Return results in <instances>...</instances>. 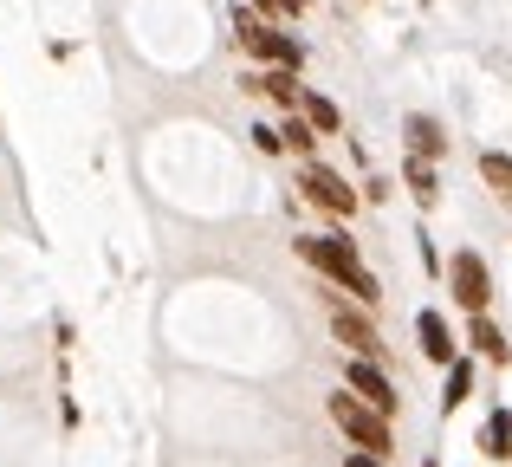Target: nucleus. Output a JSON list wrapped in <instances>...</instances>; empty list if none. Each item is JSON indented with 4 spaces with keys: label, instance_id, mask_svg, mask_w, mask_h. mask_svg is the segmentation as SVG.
Returning <instances> with one entry per match:
<instances>
[{
    "label": "nucleus",
    "instance_id": "obj_1",
    "mask_svg": "<svg viewBox=\"0 0 512 467\" xmlns=\"http://www.w3.org/2000/svg\"><path fill=\"white\" fill-rule=\"evenodd\" d=\"M299 260L312 266V273H325V286H338L344 299L363 305V312L383 305V286H376V273L363 266L357 240H344V234H299Z\"/></svg>",
    "mask_w": 512,
    "mask_h": 467
},
{
    "label": "nucleus",
    "instance_id": "obj_7",
    "mask_svg": "<svg viewBox=\"0 0 512 467\" xmlns=\"http://www.w3.org/2000/svg\"><path fill=\"white\" fill-rule=\"evenodd\" d=\"M344 390H350V396H363L376 416H396V409H402L396 377H389L383 364H363V357H350V364H344Z\"/></svg>",
    "mask_w": 512,
    "mask_h": 467
},
{
    "label": "nucleus",
    "instance_id": "obj_8",
    "mask_svg": "<svg viewBox=\"0 0 512 467\" xmlns=\"http://www.w3.org/2000/svg\"><path fill=\"white\" fill-rule=\"evenodd\" d=\"M415 344H422V357L435 370L461 364V344H454V331H448V318H441V312H415Z\"/></svg>",
    "mask_w": 512,
    "mask_h": 467
},
{
    "label": "nucleus",
    "instance_id": "obj_11",
    "mask_svg": "<svg viewBox=\"0 0 512 467\" xmlns=\"http://www.w3.org/2000/svg\"><path fill=\"white\" fill-rule=\"evenodd\" d=\"M247 91H266V98L279 104V111H299V98H305V85H299V72H260V78H247Z\"/></svg>",
    "mask_w": 512,
    "mask_h": 467
},
{
    "label": "nucleus",
    "instance_id": "obj_18",
    "mask_svg": "<svg viewBox=\"0 0 512 467\" xmlns=\"http://www.w3.org/2000/svg\"><path fill=\"white\" fill-rule=\"evenodd\" d=\"M253 143H260V150H266V156H279V150H286V137H279V130H273V124H253Z\"/></svg>",
    "mask_w": 512,
    "mask_h": 467
},
{
    "label": "nucleus",
    "instance_id": "obj_12",
    "mask_svg": "<svg viewBox=\"0 0 512 467\" xmlns=\"http://www.w3.org/2000/svg\"><path fill=\"white\" fill-rule=\"evenodd\" d=\"M402 182H409V195L422 208L441 202V176H435V163H422V156H409V163H402Z\"/></svg>",
    "mask_w": 512,
    "mask_h": 467
},
{
    "label": "nucleus",
    "instance_id": "obj_20",
    "mask_svg": "<svg viewBox=\"0 0 512 467\" xmlns=\"http://www.w3.org/2000/svg\"><path fill=\"white\" fill-rule=\"evenodd\" d=\"M344 467H389V461H376V455H357V448H350V455H344Z\"/></svg>",
    "mask_w": 512,
    "mask_h": 467
},
{
    "label": "nucleus",
    "instance_id": "obj_19",
    "mask_svg": "<svg viewBox=\"0 0 512 467\" xmlns=\"http://www.w3.org/2000/svg\"><path fill=\"white\" fill-rule=\"evenodd\" d=\"M363 202H389V176H370V182H363Z\"/></svg>",
    "mask_w": 512,
    "mask_h": 467
},
{
    "label": "nucleus",
    "instance_id": "obj_10",
    "mask_svg": "<svg viewBox=\"0 0 512 467\" xmlns=\"http://www.w3.org/2000/svg\"><path fill=\"white\" fill-rule=\"evenodd\" d=\"M467 344H474V357H487V364H512V344L493 318H467Z\"/></svg>",
    "mask_w": 512,
    "mask_h": 467
},
{
    "label": "nucleus",
    "instance_id": "obj_2",
    "mask_svg": "<svg viewBox=\"0 0 512 467\" xmlns=\"http://www.w3.org/2000/svg\"><path fill=\"white\" fill-rule=\"evenodd\" d=\"M325 409H331L338 435H344L350 448H357V455H376V461H389V448H396V429H389V416H376V409L363 403V396H350V390H338Z\"/></svg>",
    "mask_w": 512,
    "mask_h": 467
},
{
    "label": "nucleus",
    "instance_id": "obj_13",
    "mask_svg": "<svg viewBox=\"0 0 512 467\" xmlns=\"http://www.w3.org/2000/svg\"><path fill=\"white\" fill-rule=\"evenodd\" d=\"M299 117H305V124L318 130V137H338V130H344L338 104H331V98H318V91H305V98H299Z\"/></svg>",
    "mask_w": 512,
    "mask_h": 467
},
{
    "label": "nucleus",
    "instance_id": "obj_15",
    "mask_svg": "<svg viewBox=\"0 0 512 467\" xmlns=\"http://www.w3.org/2000/svg\"><path fill=\"white\" fill-rule=\"evenodd\" d=\"M480 448H487L493 461H512V409H493L487 429H480Z\"/></svg>",
    "mask_w": 512,
    "mask_h": 467
},
{
    "label": "nucleus",
    "instance_id": "obj_9",
    "mask_svg": "<svg viewBox=\"0 0 512 467\" xmlns=\"http://www.w3.org/2000/svg\"><path fill=\"white\" fill-rule=\"evenodd\" d=\"M402 137H409V156H422V163H441V156H448V130H441L428 111L402 117Z\"/></svg>",
    "mask_w": 512,
    "mask_h": 467
},
{
    "label": "nucleus",
    "instance_id": "obj_3",
    "mask_svg": "<svg viewBox=\"0 0 512 467\" xmlns=\"http://www.w3.org/2000/svg\"><path fill=\"white\" fill-rule=\"evenodd\" d=\"M234 33H240V52H247V59H260V65H273V72H299V65H305V46H299V39L279 33V26L260 20V13H240Z\"/></svg>",
    "mask_w": 512,
    "mask_h": 467
},
{
    "label": "nucleus",
    "instance_id": "obj_5",
    "mask_svg": "<svg viewBox=\"0 0 512 467\" xmlns=\"http://www.w3.org/2000/svg\"><path fill=\"white\" fill-rule=\"evenodd\" d=\"M448 299L461 305L467 318H487V305H493V273H487V260H480L474 247H461L448 260Z\"/></svg>",
    "mask_w": 512,
    "mask_h": 467
},
{
    "label": "nucleus",
    "instance_id": "obj_6",
    "mask_svg": "<svg viewBox=\"0 0 512 467\" xmlns=\"http://www.w3.org/2000/svg\"><path fill=\"white\" fill-rule=\"evenodd\" d=\"M299 189H305V202H312V208H325V215H338V221H350V215H357V202H363L338 169H325V163H305L299 169Z\"/></svg>",
    "mask_w": 512,
    "mask_h": 467
},
{
    "label": "nucleus",
    "instance_id": "obj_21",
    "mask_svg": "<svg viewBox=\"0 0 512 467\" xmlns=\"http://www.w3.org/2000/svg\"><path fill=\"white\" fill-rule=\"evenodd\" d=\"M253 7H260V13H286V0H253Z\"/></svg>",
    "mask_w": 512,
    "mask_h": 467
},
{
    "label": "nucleus",
    "instance_id": "obj_14",
    "mask_svg": "<svg viewBox=\"0 0 512 467\" xmlns=\"http://www.w3.org/2000/svg\"><path fill=\"white\" fill-rule=\"evenodd\" d=\"M480 182H487L500 202H512V156L506 150H480Z\"/></svg>",
    "mask_w": 512,
    "mask_h": 467
},
{
    "label": "nucleus",
    "instance_id": "obj_4",
    "mask_svg": "<svg viewBox=\"0 0 512 467\" xmlns=\"http://www.w3.org/2000/svg\"><path fill=\"white\" fill-rule=\"evenodd\" d=\"M325 299H331V338H338V344H344L350 357H363V364H383V338H376L370 312H363L357 299H344L338 286H331Z\"/></svg>",
    "mask_w": 512,
    "mask_h": 467
},
{
    "label": "nucleus",
    "instance_id": "obj_17",
    "mask_svg": "<svg viewBox=\"0 0 512 467\" xmlns=\"http://www.w3.org/2000/svg\"><path fill=\"white\" fill-rule=\"evenodd\" d=\"M279 137H286V150H299V156H305V163H312V150H318V130H312V124H305V117H299V111H292V117H286V124H279Z\"/></svg>",
    "mask_w": 512,
    "mask_h": 467
},
{
    "label": "nucleus",
    "instance_id": "obj_16",
    "mask_svg": "<svg viewBox=\"0 0 512 467\" xmlns=\"http://www.w3.org/2000/svg\"><path fill=\"white\" fill-rule=\"evenodd\" d=\"M467 396H474V357H461V364L448 370V390H441V409H461Z\"/></svg>",
    "mask_w": 512,
    "mask_h": 467
},
{
    "label": "nucleus",
    "instance_id": "obj_22",
    "mask_svg": "<svg viewBox=\"0 0 512 467\" xmlns=\"http://www.w3.org/2000/svg\"><path fill=\"white\" fill-rule=\"evenodd\" d=\"M286 13H305V0H286Z\"/></svg>",
    "mask_w": 512,
    "mask_h": 467
}]
</instances>
